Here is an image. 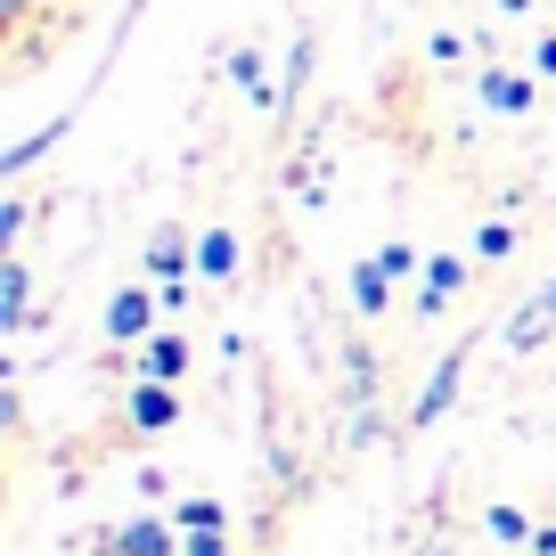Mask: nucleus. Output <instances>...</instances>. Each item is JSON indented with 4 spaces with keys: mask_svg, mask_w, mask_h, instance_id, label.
Returning a JSON list of instances; mask_svg holds the SVG:
<instances>
[{
    "mask_svg": "<svg viewBox=\"0 0 556 556\" xmlns=\"http://www.w3.org/2000/svg\"><path fill=\"white\" fill-rule=\"evenodd\" d=\"M458 384H467V344H451L434 361V377L417 384V409H409V434H426V426H442L451 417V401H458Z\"/></svg>",
    "mask_w": 556,
    "mask_h": 556,
    "instance_id": "1",
    "label": "nucleus"
},
{
    "mask_svg": "<svg viewBox=\"0 0 556 556\" xmlns=\"http://www.w3.org/2000/svg\"><path fill=\"white\" fill-rule=\"evenodd\" d=\"M548 336H556V278H540L532 295H523L516 312H507V352L523 361V352H540Z\"/></svg>",
    "mask_w": 556,
    "mask_h": 556,
    "instance_id": "2",
    "label": "nucleus"
},
{
    "mask_svg": "<svg viewBox=\"0 0 556 556\" xmlns=\"http://www.w3.org/2000/svg\"><path fill=\"white\" fill-rule=\"evenodd\" d=\"M156 312H164V295L115 287V295H106V344H148V336H156Z\"/></svg>",
    "mask_w": 556,
    "mask_h": 556,
    "instance_id": "3",
    "label": "nucleus"
},
{
    "mask_svg": "<svg viewBox=\"0 0 556 556\" xmlns=\"http://www.w3.org/2000/svg\"><path fill=\"white\" fill-rule=\"evenodd\" d=\"M99 556H180V532L156 523V516H131L115 532H99Z\"/></svg>",
    "mask_w": 556,
    "mask_h": 556,
    "instance_id": "4",
    "label": "nucleus"
},
{
    "mask_svg": "<svg viewBox=\"0 0 556 556\" xmlns=\"http://www.w3.org/2000/svg\"><path fill=\"white\" fill-rule=\"evenodd\" d=\"M25 328H34V270H25V254H0V336Z\"/></svg>",
    "mask_w": 556,
    "mask_h": 556,
    "instance_id": "5",
    "label": "nucleus"
},
{
    "mask_svg": "<svg viewBox=\"0 0 556 556\" xmlns=\"http://www.w3.org/2000/svg\"><path fill=\"white\" fill-rule=\"evenodd\" d=\"M123 409H131L139 434H173V426H180V393L156 384V377H131V401H123Z\"/></svg>",
    "mask_w": 556,
    "mask_h": 556,
    "instance_id": "6",
    "label": "nucleus"
},
{
    "mask_svg": "<svg viewBox=\"0 0 556 556\" xmlns=\"http://www.w3.org/2000/svg\"><path fill=\"white\" fill-rule=\"evenodd\" d=\"M417 278H426V287H417V319H442V312H451V295L467 287V262H458V254H426V270H417Z\"/></svg>",
    "mask_w": 556,
    "mask_h": 556,
    "instance_id": "7",
    "label": "nucleus"
},
{
    "mask_svg": "<svg viewBox=\"0 0 556 556\" xmlns=\"http://www.w3.org/2000/svg\"><path fill=\"white\" fill-rule=\"evenodd\" d=\"M66 131H74V106H66V115H50V123H41V131H25L17 148H0V180H17V173H34V164L50 156V148H58V139H66Z\"/></svg>",
    "mask_w": 556,
    "mask_h": 556,
    "instance_id": "8",
    "label": "nucleus"
},
{
    "mask_svg": "<svg viewBox=\"0 0 556 556\" xmlns=\"http://www.w3.org/2000/svg\"><path fill=\"white\" fill-rule=\"evenodd\" d=\"M189 361H197L189 336H173V328H156L148 344H139V377H156V384H180V377H189Z\"/></svg>",
    "mask_w": 556,
    "mask_h": 556,
    "instance_id": "9",
    "label": "nucleus"
},
{
    "mask_svg": "<svg viewBox=\"0 0 556 556\" xmlns=\"http://www.w3.org/2000/svg\"><path fill=\"white\" fill-rule=\"evenodd\" d=\"M532 99H540L532 74H516V66H491L483 74V106H491V115H532Z\"/></svg>",
    "mask_w": 556,
    "mask_h": 556,
    "instance_id": "10",
    "label": "nucleus"
},
{
    "mask_svg": "<svg viewBox=\"0 0 556 556\" xmlns=\"http://www.w3.org/2000/svg\"><path fill=\"white\" fill-rule=\"evenodd\" d=\"M189 262H197V245H189L180 222H164L156 238H148V278H156V287H164V278H189Z\"/></svg>",
    "mask_w": 556,
    "mask_h": 556,
    "instance_id": "11",
    "label": "nucleus"
},
{
    "mask_svg": "<svg viewBox=\"0 0 556 556\" xmlns=\"http://www.w3.org/2000/svg\"><path fill=\"white\" fill-rule=\"evenodd\" d=\"M352 312H361V319H384V312H393V278H384L377 254L352 262Z\"/></svg>",
    "mask_w": 556,
    "mask_h": 556,
    "instance_id": "12",
    "label": "nucleus"
},
{
    "mask_svg": "<svg viewBox=\"0 0 556 556\" xmlns=\"http://www.w3.org/2000/svg\"><path fill=\"white\" fill-rule=\"evenodd\" d=\"M238 262H245L238 229H205V238H197V270H205V278H229Z\"/></svg>",
    "mask_w": 556,
    "mask_h": 556,
    "instance_id": "13",
    "label": "nucleus"
},
{
    "mask_svg": "<svg viewBox=\"0 0 556 556\" xmlns=\"http://www.w3.org/2000/svg\"><path fill=\"white\" fill-rule=\"evenodd\" d=\"M483 532H491V540H507V548H532V540H540V523L523 516V507L491 500V507H483Z\"/></svg>",
    "mask_w": 556,
    "mask_h": 556,
    "instance_id": "14",
    "label": "nucleus"
},
{
    "mask_svg": "<svg viewBox=\"0 0 556 556\" xmlns=\"http://www.w3.org/2000/svg\"><path fill=\"white\" fill-rule=\"evenodd\" d=\"M344 384H352V409H377V352L344 344Z\"/></svg>",
    "mask_w": 556,
    "mask_h": 556,
    "instance_id": "15",
    "label": "nucleus"
},
{
    "mask_svg": "<svg viewBox=\"0 0 556 556\" xmlns=\"http://www.w3.org/2000/svg\"><path fill=\"white\" fill-rule=\"evenodd\" d=\"M229 83H238V90H245L254 106H278L270 74H262V50H229Z\"/></svg>",
    "mask_w": 556,
    "mask_h": 556,
    "instance_id": "16",
    "label": "nucleus"
},
{
    "mask_svg": "<svg viewBox=\"0 0 556 556\" xmlns=\"http://www.w3.org/2000/svg\"><path fill=\"white\" fill-rule=\"evenodd\" d=\"M312 58H319V41H312V34H295V50H287V90H278V115L303 99V83H312Z\"/></svg>",
    "mask_w": 556,
    "mask_h": 556,
    "instance_id": "17",
    "label": "nucleus"
},
{
    "mask_svg": "<svg viewBox=\"0 0 556 556\" xmlns=\"http://www.w3.org/2000/svg\"><path fill=\"white\" fill-rule=\"evenodd\" d=\"M180 532H229V507L222 500H180Z\"/></svg>",
    "mask_w": 556,
    "mask_h": 556,
    "instance_id": "18",
    "label": "nucleus"
},
{
    "mask_svg": "<svg viewBox=\"0 0 556 556\" xmlns=\"http://www.w3.org/2000/svg\"><path fill=\"white\" fill-rule=\"evenodd\" d=\"M475 254H483V262H507V254H516V222H483V229H475Z\"/></svg>",
    "mask_w": 556,
    "mask_h": 556,
    "instance_id": "19",
    "label": "nucleus"
},
{
    "mask_svg": "<svg viewBox=\"0 0 556 556\" xmlns=\"http://www.w3.org/2000/svg\"><path fill=\"white\" fill-rule=\"evenodd\" d=\"M25 222H34V205H25V197H9V205H0V254H17Z\"/></svg>",
    "mask_w": 556,
    "mask_h": 556,
    "instance_id": "20",
    "label": "nucleus"
},
{
    "mask_svg": "<svg viewBox=\"0 0 556 556\" xmlns=\"http://www.w3.org/2000/svg\"><path fill=\"white\" fill-rule=\"evenodd\" d=\"M377 262H384V278H409V270H426V262H417L401 238H393V245H377Z\"/></svg>",
    "mask_w": 556,
    "mask_h": 556,
    "instance_id": "21",
    "label": "nucleus"
},
{
    "mask_svg": "<svg viewBox=\"0 0 556 556\" xmlns=\"http://www.w3.org/2000/svg\"><path fill=\"white\" fill-rule=\"evenodd\" d=\"M180 556H229L222 532H180Z\"/></svg>",
    "mask_w": 556,
    "mask_h": 556,
    "instance_id": "22",
    "label": "nucleus"
},
{
    "mask_svg": "<svg viewBox=\"0 0 556 556\" xmlns=\"http://www.w3.org/2000/svg\"><path fill=\"white\" fill-rule=\"evenodd\" d=\"M532 66H540V74H556V34H548V41L532 50Z\"/></svg>",
    "mask_w": 556,
    "mask_h": 556,
    "instance_id": "23",
    "label": "nucleus"
},
{
    "mask_svg": "<svg viewBox=\"0 0 556 556\" xmlns=\"http://www.w3.org/2000/svg\"><path fill=\"white\" fill-rule=\"evenodd\" d=\"M532 556H556V523H540V540H532Z\"/></svg>",
    "mask_w": 556,
    "mask_h": 556,
    "instance_id": "24",
    "label": "nucleus"
},
{
    "mask_svg": "<svg viewBox=\"0 0 556 556\" xmlns=\"http://www.w3.org/2000/svg\"><path fill=\"white\" fill-rule=\"evenodd\" d=\"M500 9H532V0H500Z\"/></svg>",
    "mask_w": 556,
    "mask_h": 556,
    "instance_id": "25",
    "label": "nucleus"
}]
</instances>
